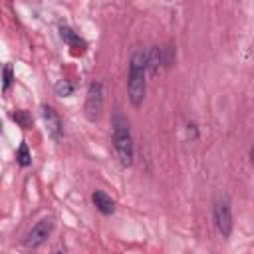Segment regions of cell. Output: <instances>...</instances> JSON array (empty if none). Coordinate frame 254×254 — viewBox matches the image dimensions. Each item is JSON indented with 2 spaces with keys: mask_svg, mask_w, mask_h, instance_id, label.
Here are the masks:
<instances>
[{
  "mask_svg": "<svg viewBox=\"0 0 254 254\" xmlns=\"http://www.w3.org/2000/svg\"><path fill=\"white\" fill-rule=\"evenodd\" d=\"M54 254H62V252H54Z\"/></svg>",
  "mask_w": 254,
  "mask_h": 254,
  "instance_id": "obj_15",
  "label": "cell"
},
{
  "mask_svg": "<svg viewBox=\"0 0 254 254\" xmlns=\"http://www.w3.org/2000/svg\"><path fill=\"white\" fill-rule=\"evenodd\" d=\"M42 115H44V121H46V125H48L50 135H52L56 141H60L62 135H64V125H62V119H60V115L56 113V109H54L52 105H42Z\"/></svg>",
  "mask_w": 254,
  "mask_h": 254,
  "instance_id": "obj_6",
  "label": "cell"
},
{
  "mask_svg": "<svg viewBox=\"0 0 254 254\" xmlns=\"http://www.w3.org/2000/svg\"><path fill=\"white\" fill-rule=\"evenodd\" d=\"M161 52H163V67H171L173 64H175V58H177V50L169 44L167 48H161Z\"/></svg>",
  "mask_w": 254,
  "mask_h": 254,
  "instance_id": "obj_11",
  "label": "cell"
},
{
  "mask_svg": "<svg viewBox=\"0 0 254 254\" xmlns=\"http://www.w3.org/2000/svg\"><path fill=\"white\" fill-rule=\"evenodd\" d=\"M0 129H2V123H0Z\"/></svg>",
  "mask_w": 254,
  "mask_h": 254,
  "instance_id": "obj_16",
  "label": "cell"
},
{
  "mask_svg": "<svg viewBox=\"0 0 254 254\" xmlns=\"http://www.w3.org/2000/svg\"><path fill=\"white\" fill-rule=\"evenodd\" d=\"M113 147H115V155L119 163L123 167H131L133 165V137H131L129 121L121 113L113 115Z\"/></svg>",
  "mask_w": 254,
  "mask_h": 254,
  "instance_id": "obj_2",
  "label": "cell"
},
{
  "mask_svg": "<svg viewBox=\"0 0 254 254\" xmlns=\"http://www.w3.org/2000/svg\"><path fill=\"white\" fill-rule=\"evenodd\" d=\"M16 161H18V165H22V167H28V165L32 163V157H30V151H28V145H26V143H22V145L18 147Z\"/></svg>",
  "mask_w": 254,
  "mask_h": 254,
  "instance_id": "obj_10",
  "label": "cell"
},
{
  "mask_svg": "<svg viewBox=\"0 0 254 254\" xmlns=\"http://www.w3.org/2000/svg\"><path fill=\"white\" fill-rule=\"evenodd\" d=\"M145 67H147V73L151 77H155L159 73V69L163 67V52L159 46H153L147 54H145Z\"/></svg>",
  "mask_w": 254,
  "mask_h": 254,
  "instance_id": "obj_7",
  "label": "cell"
},
{
  "mask_svg": "<svg viewBox=\"0 0 254 254\" xmlns=\"http://www.w3.org/2000/svg\"><path fill=\"white\" fill-rule=\"evenodd\" d=\"M103 109V85L99 81L89 83L87 95H85V115L87 119L95 121Z\"/></svg>",
  "mask_w": 254,
  "mask_h": 254,
  "instance_id": "obj_4",
  "label": "cell"
},
{
  "mask_svg": "<svg viewBox=\"0 0 254 254\" xmlns=\"http://www.w3.org/2000/svg\"><path fill=\"white\" fill-rule=\"evenodd\" d=\"M52 228H54L52 218L40 220V222L30 230V234L26 236V246H28V248H38L40 244H44V242L48 240V236L52 234Z\"/></svg>",
  "mask_w": 254,
  "mask_h": 254,
  "instance_id": "obj_5",
  "label": "cell"
},
{
  "mask_svg": "<svg viewBox=\"0 0 254 254\" xmlns=\"http://www.w3.org/2000/svg\"><path fill=\"white\" fill-rule=\"evenodd\" d=\"M12 81H14V77H12V67L6 65V67H4V89H8V87L12 85Z\"/></svg>",
  "mask_w": 254,
  "mask_h": 254,
  "instance_id": "obj_14",
  "label": "cell"
},
{
  "mask_svg": "<svg viewBox=\"0 0 254 254\" xmlns=\"http://www.w3.org/2000/svg\"><path fill=\"white\" fill-rule=\"evenodd\" d=\"M56 93H58L60 97H67V95L73 93V85H71L67 79H62V81L56 83Z\"/></svg>",
  "mask_w": 254,
  "mask_h": 254,
  "instance_id": "obj_13",
  "label": "cell"
},
{
  "mask_svg": "<svg viewBox=\"0 0 254 254\" xmlns=\"http://www.w3.org/2000/svg\"><path fill=\"white\" fill-rule=\"evenodd\" d=\"M91 200H93L95 208L101 214H113L115 212V200L109 194H105L103 190H93L91 192Z\"/></svg>",
  "mask_w": 254,
  "mask_h": 254,
  "instance_id": "obj_8",
  "label": "cell"
},
{
  "mask_svg": "<svg viewBox=\"0 0 254 254\" xmlns=\"http://www.w3.org/2000/svg\"><path fill=\"white\" fill-rule=\"evenodd\" d=\"M212 216H214V224L216 230L222 234V238H228L232 232V208H230V200L226 194H218L214 200V208H212Z\"/></svg>",
  "mask_w": 254,
  "mask_h": 254,
  "instance_id": "obj_3",
  "label": "cell"
},
{
  "mask_svg": "<svg viewBox=\"0 0 254 254\" xmlns=\"http://www.w3.org/2000/svg\"><path fill=\"white\" fill-rule=\"evenodd\" d=\"M147 91V67H145V52L137 50L129 62V75H127V93L133 107H139L145 99Z\"/></svg>",
  "mask_w": 254,
  "mask_h": 254,
  "instance_id": "obj_1",
  "label": "cell"
},
{
  "mask_svg": "<svg viewBox=\"0 0 254 254\" xmlns=\"http://www.w3.org/2000/svg\"><path fill=\"white\" fill-rule=\"evenodd\" d=\"M60 36H62V40H65L71 48H79V54L85 52V42H83L73 30H69L67 26H62V28H60Z\"/></svg>",
  "mask_w": 254,
  "mask_h": 254,
  "instance_id": "obj_9",
  "label": "cell"
},
{
  "mask_svg": "<svg viewBox=\"0 0 254 254\" xmlns=\"http://www.w3.org/2000/svg\"><path fill=\"white\" fill-rule=\"evenodd\" d=\"M12 119H14L16 123H20V127H24V129L32 127V117H30L28 111H14V113H12Z\"/></svg>",
  "mask_w": 254,
  "mask_h": 254,
  "instance_id": "obj_12",
  "label": "cell"
}]
</instances>
